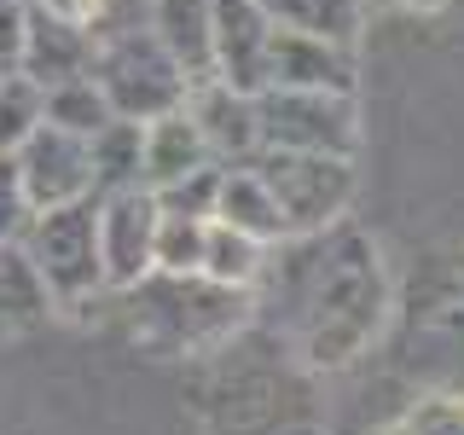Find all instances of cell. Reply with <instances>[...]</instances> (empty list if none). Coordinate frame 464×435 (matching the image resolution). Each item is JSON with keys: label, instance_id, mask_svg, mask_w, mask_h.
Segmentation results:
<instances>
[{"label": "cell", "instance_id": "1", "mask_svg": "<svg viewBox=\"0 0 464 435\" xmlns=\"http://www.w3.org/2000/svg\"><path fill=\"white\" fill-rule=\"evenodd\" d=\"M308 360L314 366H343L377 337L389 308L383 267H377V244L360 232L331 227L325 261L314 273V302H308Z\"/></svg>", "mask_w": 464, "mask_h": 435}, {"label": "cell", "instance_id": "2", "mask_svg": "<svg viewBox=\"0 0 464 435\" xmlns=\"http://www.w3.org/2000/svg\"><path fill=\"white\" fill-rule=\"evenodd\" d=\"M24 256L35 267L47 302L76 308V302L105 290V256H99V192L58 203V209H35V221L24 232Z\"/></svg>", "mask_w": 464, "mask_h": 435}, {"label": "cell", "instance_id": "3", "mask_svg": "<svg viewBox=\"0 0 464 435\" xmlns=\"http://www.w3.org/2000/svg\"><path fill=\"white\" fill-rule=\"evenodd\" d=\"M93 82L111 99V111L128 116V122H151L163 111H180L186 93H192L186 70L174 64V53L157 41L151 24L93 41Z\"/></svg>", "mask_w": 464, "mask_h": 435}, {"label": "cell", "instance_id": "4", "mask_svg": "<svg viewBox=\"0 0 464 435\" xmlns=\"http://www.w3.org/2000/svg\"><path fill=\"white\" fill-rule=\"evenodd\" d=\"M250 163L261 169L267 192L279 198V215L290 238H325L331 227H343V215L354 209L360 174L354 157H325V151H256Z\"/></svg>", "mask_w": 464, "mask_h": 435}, {"label": "cell", "instance_id": "5", "mask_svg": "<svg viewBox=\"0 0 464 435\" xmlns=\"http://www.w3.org/2000/svg\"><path fill=\"white\" fill-rule=\"evenodd\" d=\"M134 302H145V325H169L163 348L180 354V348H203L215 337H227L232 325L250 308V290L215 285L203 273H151V279L134 285Z\"/></svg>", "mask_w": 464, "mask_h": 435}, {"label": "cell", "instance_id": "6", "mask_svg": "<svg viewBox=\"0 0 464 435\" xmlns=\"http://www.w3.org/2000/svg\"><path fill=\"white\" fill-rule=\"evenodd\" d=\"M256 116H261V151H325V157H354L360 151L354 93L261 87Z\"/></svg>", "mask_w": 464, "mask_h": 435}, {"label": "cell", "instance_id": "7", "mask_svg": "<svg viewBox=\"0 0 464 435\" xmlns=\"http://www.w3.org/2000/svg\"><path fill=\"white\" fill-rule=\"evenodd\" d=\"M157 192L128 186V192H99V256H105V290H134L157 273Z\"/></svg>", "mask_w": 464, "mask_h": 435}, {"label": "cell", "instance_id": "8", "mask_svg": "<svg viewBox=\"0 0 464 435\" xmlns=\"http://www.w3.org/2000/svg\"><path fill=\"white\" fill-rule=\"evenodd\" d=\"M273 24L261 0H215L209 6V53L215 76L238 93H261L267 87V58H273Z\"/></svg>", "mask_w": 464, "mask_h": 435}, {"label": "cell", "instance_id": "9", "mask_svg": "<svg viewBox=\"0 0 464 435\" xmlns=\"http://www.w3.org/2000/svg\"><path fill=\"white\" fill-rule=\"evenodd\" d=\"M18 169H24V192L35 209H58V203L93 198V151L82 134L58 122H41L35 134L18 145Z\"/></svg>", "mask_w": 464, "mask_h": 435}, {"label": "cell", "instance_id": "10", "mask_svg": "<svg viewBox=\"0 0 464 435\" xmlns=\"http://www.w3.org/2000/svg\"><path fill=\"white\" fill-rule=\"evenodd\" d=\"M267 87H314V93H360V58L343 41L273 29Z\"/></svg>", "mask_w": 464, "mask_h": 435}, {"label": "cell", "instance_id": "11", "mask_svg": "<svg viewBox=\"0 0 464 435\" xmlns=\"http://www.w3.org/2000/svg\"><path fill=\"white\" fill-rule=\"evenodd\" d=\"M203 145H209L215 163H250L261 151V116H256V93H238L227 82H198L186 93Z\"/></svg>", "mask_w": 464, "mask_h": 435}, {"label": "cell", "instance_id": "12", "mask_svg": "<svg viewBox=\"0 0 464 435\" xmlns=\"http://www.w3.org/2000/svg\"><path fill=\"white\" fill-rule=\"evenodd\" d=\"M24 76L41 87L93 76V29L53 18V12L29 6V35H24Z\"/></svg>", "mask_w": 464, "mask_h": 435}, {"label": "cell", "instance_id": "13", "mask_svg": "<svg viewBox=\"0 0 464 435\" xmlns=\"http://www.w3.org/2000/svg\"><path fill=\"white\" fill-rule=\"evenodd\" d=\"M215 221L232 232H250L261 244H285L290 227L279 215V198L267 192L256 163H221V192H215Z\"/></svg>", "mask_w": 464, "mask_h": 435}, {"label": "cell", "instance_id": "14", "mask_svg": "<svg viewBox=\"0 0 464 435\" xmlns=\"http://www.w3.org/2000/svg\"><path fill=\"white\" fill-rule=\"evenodd\" d=\"M209 6H215V0H151V29H157V41L174 53V64L186 70V82H192V87L215 76Z\"/></svg>", "mask_w": 464, "mask_h": 435}, {"label": "cell", "instance_id": "15", "mask_svg": "<svg viewBox=\"0 0 464 435\" xmlns=\"http://www.w3.org/2000/svg\"><path fill=\"white\" fill-rule=\"evenodd\" d=\"M203 163H215V157H209V145H203L186 105L145 122V186H151V192L169 186V180H180V174H192V169H203Z\"/></svg>", "mask_w": 464, "mask_h": 435}, {"label": "cell", "instance_id": "16", "mask_svg": "<svg viewBox=\"0 0 464 435\" xmlns=\"http://www.w3.org/2000/svg\"><path fill=\"white\" fill-rule=\"evenodd\" d=\"M93 192H128V186H145V122H128V116H111L93 140Z\"/></svg>", "mask_w": 464, "mask_h": 435}, {"label": "cell", "instance_id": "17", "mask_svg": "<svg viewBox=\"0 0 464 435\" xmlns=\"http://www.w3.org/2000/svg\"><path fill=\"white\" fill-rule=\"evenodd\" d=\"M261 6H267V18L279 29L343 41V47H360V29H366V12L354 0H261Z\"/></svg>", "mask_w": 464, "mask_h": 435}, {"label": "cell", "instance_id": "18", "mask_svg": "<svg viewBox=\"0 0 464 435\" xmlns=\"http://www.w3.org/2000/svg\"><path fill=\"white\" fill-rule=\"evenodd\" d=\"M261 261H267V244L250 238V232H232L221 221H209V250H203V279L250 290L261 279Z\"/></svg>", "mask_w": 464, "mask_h": 435}, {"label": "cell", "instance_id": "19", "mask_svg": "<svg viewBox=\"0 0 464 435\" xmlns=\"http://www.w3.org/2000/svg\"><path fill=\"white\" fill-rule=\"evenodd\" d=\"M47 122V87L29 82L24 70L0 76V151H18V145Z\"/></svg>", "mask_w": 464, "mask_h": 435}, {"label": "cell", "instance_id": "20", "mask_svg": "<svg viewBox=\"0 0 464 435\" xmlns=\"http://www.w3.org/2000/svg\"><path fill=\"white\" fill-rule=\"evenodd\" d=\"M111 99L99 93V82L93 76H76V82H58L47 87V122L58 128H70V134H82V140H93L99 128L111 122Z\"/></svg>", "mask_w": 464, "mask_h": 435}, {"label": "cell", "instance_id": "21", "mask_svg": "<svg viewBox=\"0 0 464 435\" xmlns=\"http://www.w3.org/2000/svg\"><path fill=\"white\" fill-rule=\"evenodd\" d=\"M203 250H209V221L198 215L157 221V273H203Z\"/></svg>", "mask_w": 464, "mask_h": 435}, {"label": "cell", "instance_id": "22", "mask_svg": "<svg viewBox=\"0 0 464 435\" xmlns=\"http://www.w3.org/2000/svg\"><path fill=\"white\" fill-rule=\"evenodd\" d=\"M215 192H221V163H203L180 180L157 186V209L163 215H198V221H215Z\"/></svg>", "mask_w": 464, "mask_h": 435}, {"label": "cell", "instance_id": "23", "mask_svg": "<svg viewBox=\"0 0 464 435\" xmlns=\"http://www.w3.org/2000/svg\"><path fill=\"white\" fill-rule=\"evenodd\" d=\"M29 221H35V203L24 192V169L18 151H0V244H18Z\"/></svg>", "mask_w": 464, "mask_h": 435}, {"label": "cell", "instance_id": "24", "mask_svg": "<svg viewBox=\"0 0 464 435\" xmlns=\"http://www.w3.org/2000/svg\"><path fill=\"white\" fill-rule=\"evenodd\" d=\"M24 35H29V0H0V76L24 70Z\"/></svg>", "mask_w": 464, "mask_h": 435}, {"label": "cell", "instance_id": "25", "mask_svg": "<svg viewBox=\"0 0 464 435\" xmlns=\"http://www.w3.org/2000/svg\"><path fill=\"white\" fill-rule=\"evenodd\" d=\"M412 435H464V401H424L412 418H406Z\"/></svg>", "mask_w": 464, "mask_h": 435}, {"label": "cell", "instance_id": "26", "mask_svg": "<svg viewBox=\"0 0 464 435\" xmlns=\"http://www.w3.org/2000/svg\"><path fill=\"white\" fill-rule=\"evenodd\" d=\"M29 6L53 12V18H70V24H93L105 12V0H29Z\"/></svg>", "mask_w": 464, "mask_h": 435}, {"label": "cell", "instance_id": "27", "mask_svg": "<svg viewBox=\"0 0 464 435\" xmlns=\"http://www.w3.org/2000/svg\"><path fill=\"white\" fill-rule=\"evenodd\" d=\"M395 6H412V12H435V6H447V0H395Z\"/></svg>", "mask_w": 464, "mask_h": 435}, {"label": "cell", "instance_id": "28", "mask_svg": "<svg viewBox=\"0 0 464 435\" xmlns=\"http://www.w3.org/2000/svg\"><path fill=\"white\" fill-rule=\"evenodd\" d=\"M360 12H377V6H395V0H354Z\"/></svg>", "mask_w": 464, "mask_h": 435}, {"label": "cell", "instance_id": "29", "mask_svg": "<svg viewBox=\"0 0 464 435\" xmlns=\"http://www.w3.org/2000/svg\"><path fill=\"white\" fill-rule=\"evenodd\" d=\"M389 435H412V430H406V424H401V430H389Z\"/></svg>", "mask_w": 464, "mask_h": 435}]
</instances>
